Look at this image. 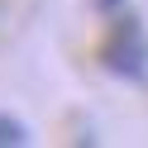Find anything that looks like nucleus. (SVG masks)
I'll return each mask as SVG.
<instances>
[{
  "instance_id": "nucleus-3",
  "label": "nucleus",
  "mask_w": 148,
  "mask_h": 148,
  "mask_svg": "<svg viewBox=\"0 0 148 148\" xmlns=\"http://www.w3.org/2000/svg\"><path fill=\"white\" fill-rule=\"evenodd\" d=\"M119 5H124V0H96V10H100V14H119Z\"/></svg>"
},
{
  "instance_id": "nucleus-2",
  "label": "nucleus",
  "mask_w": 148,
  "mask_h": 148,
  "mask_svg": "<svg viewBox=\"0 0 148 148\" xmlns=\"http://www.w3.org/2000/svg\"><path fill=\"white\" fill-rule=\"evenodd\" d=\"M29 143V124L14 115H0V148H24Z\"/></svg>"
},
{
  "instance_id": "nucleus-1",
  "label": "nucleus",
  "mask_w": 148,
  "mask_h": 148,
  "mask_svg": "<svg viewBox=\"0 0 148 148\" xmlns=\"http://www.w3.org/2000/svg\"><path fill=\"white\" fill-rule=\"evenodd\" d=\"M100 62H105V72H115V77L124 81H138L148 72V38H143V24L129 19V14H119L115 19V34H110L105 53H100Z\"/></svg>"
}]
</instances>
